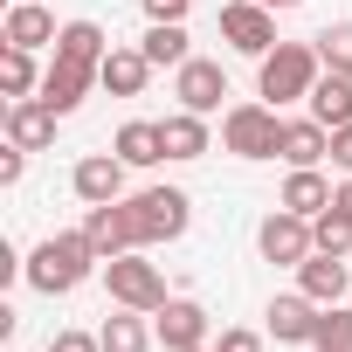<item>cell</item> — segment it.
<instances>
[{"instance_id":"obj_1","label":"cell","mask_w":352,"mask_h":352,"mask_svg":"<svg viewBox=\"0 0 352 352\" xmlns=\"http://www.w3.org/2000/svg\"><path fill=\"white\" fill-rule=\"evenodd\" d=\"M90 270H104V256H97V242L83 235V228H69V235H49L35 256H28V283L42 290V297H69Z\"/></svg>"},{"instance_id":"obj_2","label":"cell","mask_w":352,"mask_h":352,"mask_svg":"<svg viewBox=\"0 0 352 352\" xmlns=\"http://www.w3.org/2000/svg\"><path fill=\"white\" fill-rule=\"evenodd\" d=\"M324 76V56H318V42H276L263 63H256V90H263V104H297V97H311V83Z\"/></svg>"},{"instance_id":"obj_3","label":"cell","mask_w":352,"mask_h":352,"mask_svg":"<svg viewBox=\"0 0 352 352\" xmlns=\"http://www.w3.org/2000/svg\"><path fill=\"white\" fill-rule=\"evenodd\" d=\"M221 145H228L235 159H276V145H283L276 104H228V111H221Z\"/></svg>"},{"instance_id":"obj_4","label":"cell","mask_w":352,"mask_h":352,"mask_svg":"<svg viewBox=\"0 0 352 352\" xmlns=\"http://www.w3.org/2000/svg\"><path fill=\"white\" fill-rule=\"evenodd\" d=\"M104 290H111V304H131V311H159V304H166V276H159V263H145L138 249H124V256L104 263Z\"/></svg>"},{"instance_id":"obj_5","label":"cell","mask_w":352,"mask_h":352,"mask_svg":"<svg viewBox=\"0 0 352 352\" xmlns=\"http://www.w3.org/2000/svg\"><path fill=\"white\" fill-rule=\"evenodd\" d=\"M131 221H138V249H152V242L187 235V221H194V201H187L180 187H145V194L131 201Z\"/></svg>"},{"instance_id":"obj_6","label":"cell","mask_w":352,"mask_h":352,"mask_svg":"<svg viewBox=\"0 0 352 352\" xmlns=\"http://www.w3.org/2000/svg\"><path fill=\"white\" fill-rule=\"evenodd\" d=\"M221 42L235 49V56H270L276 49V8H263V0H228L221 8Z\"/></svg>"},{"instance_id":"obj_7","label":"cell","mask_w":352,"mask_h":352,"mask_svg":"<svg viewBox=\"0 0 352 352\" xmlns=\"http://www.w3.org/2000/svg\"><path fill=\"white\" fill-rule=\"evenodd\" d=\"M173 97H180V111L214 118V111H221V97H228V69H221V63H208V56H187L180 69H173Z\"/></svg>"},{"instance_id":"obj_8","label":"cell","mask_w":352,"mask_h":352,"mask_svg":"<svg viewBox=\"0 0 352 352\" xmlns=\"http://www.w3.org/2000/svg\"><path fill=\"white\" fill-rule=\"evenodd\" d=\"M124 159L118 152H90V159H76V173H69V187H76V201L83 208H104V201H124Z\"/></svg>"},{"instance_id":"obj_9","label":"cell","mask_w":352,"mask_h":352,"mask_svg":"<svg viewBox=\"0 0 352 352\" xmlns=\"http://www.w3.org/2000/svg\"><path fill=\"white\" fill-rule=\"evenodd\" d=\"M152 331H159L166 352H194V345H208V311H201L194 297H166V304L152 311Z\"/></svg>"},{"instance_id":"obj_10","label":"cell","mask_w":352,"mask_h":352,"mask_svg":"<svg viewBox=\"0 0 352 352\" xmlns=\"http://www.w3.org/2000/svg\"><path fill=\"white\" fill-rule=\"evenodd\" d=\"M256 242H263V256H270V263H290V270L318 249V242H311V214H290V208H276V214L256 228Z\"/></svg>"},{"instance_id":"obj_11","label":"cell","mask_w":352,"mask_h":352,"mask_svg":"<svg viewBox=\"0 0 352 352\" xmlns=\"http://www.w3.org/2000/svg\"><path fill=\"white\" fill-rule=\"evenodd\" d=\"M83 235L97 242V256H104V263H111V256H124V249H138L131 201H104V208H90V214H83Z\"/></svg>"},{"instance_id":"obj_12","label":"cell","mask_w":352,"mask_h":352,"mask_svg":"<svg viewBox=\"0 0 352 352\" xmlns=\"http://www.w3.org/2000/svg\"><path fill=\"white\" fill-rule=\"evenodd\" d=\"M90 83H97V69H83V63L56 56V63L42 69V90H35V97H42V104H49L56 118H69V111H76V104L90 97Z\"/></svg>"},{"instance_id":"obj_13","label":"cell","mask_w":352,"mask_h":352,"mask_svg":"<svg viewBox=\"0 0 352 352\" xmlns=\"http://www.w3.org/2000/svg\"><path fill=\"white\" fill-rule=\"evenodd\" d=\"M297 290H304L311 304H345V290H352V270H345V256H324V249H311V256L297 263Z\"/></svg>"},{"instance_id":"obj_14","label":"cell","mask_w":352,"mask_h":352,"mask_svg":"<svg viewBox=\"0 0 352 352\" xmlns=\"http://www.w3.org/2000/svg\"><path fill=\"white\" fill-rule=\"evenodd\" d=\"M8 145L49 152V145H56V111H49L42 97H14V104H8Z\"/></svg>"},{"instance_id":"obj_15","label":"cell","mask_w":352,"mask_h":352,"mask_svg":"<svg viewBox=\"0 0 352 352\" xmlns=\"http://www.w3.org/2000/svg\"><path fill=\"white\" fill-rule=\"evenodd\" d=\"M63 28H56V14L42 8V0H14L8 8V28H0V42L8 49H49Z\"/></svg>"},{"instance_id":"obj_16","label":"cell","mask_w":352,"mask_h":352,"mask_svg":"<svg viewBox=\"0 0 352 352\" xmlns=\"http://www.w3.org/2000/svg\"><path fill=\"white\" fill-rule=\"evenodd\" d=\"M318 318H324V304H311L304 290H297V297H276V304H270V338L311 345V338H318Z\"/></svg>"},{"instance_id":"obj_17","label":"cell","mask_w":352,"mask_h":352,"mask_svg":"<svg viewBox=\"0 0 352 352\" xmlns=\"http://www.w3.org/2000/svg\"><path fill=\"white\" fill-rule=\"evenodd\" d=\"M97 83H104L111 97H145V83H152V56H145V49H111L104 69H97Z\"/></svg>"},{"instance_id":"obj_18","label":"cell","mask_w":352,"mask_h":352,"mask_svg":"<svg viewBox=\"0 0 352 352\" xmlns=\"http://www.w3.org/2000/svg\"><path fill=\"white\" fill-rule=\"evenodd\" d=\"M276 159H290V166H318V159H331V124H318V118H283V145H276Z\"/></svg>"},{"instance_id":"obj_19","label":"cell","mask_w":352,"mask_h":352,"mask_svg":"<svg viewBox=\"0 0 352 352\" xmlns=\"http://www.w3.org/2000/svg\"><path fill=\"white\" fill-rule=\"evenodd\" d=\"M304 104H311V118H318V124H331V131H338V124H352V69H324V76L311 83V97H304Z\"/></svg>"},{"instance_id":"obj_20","label":"cell","mask_w":352,"mask_h":352,"mask_svg":"<svg viewBox=\"0 0 352 352\" xmlns=\"http://www.w3.org/2000/svg\"><path fill=\"white\" fill-rule=\"evenodd\" d=\"M331 194H338V187H324V173H318V166H290V180H283V201H276V208L318 221V214L331 208Z\"/></svg>"},{"instance_id":"obj_21","label":"cell","mask_w":352,"mask_h":352,"mask_svg":"<svg viewBox=\"0 0 352 352\" xmlns=\"http://www.w3.org/2000/svg\"><path fill=\"white\" fill-rule=\"evenodd\" d=\"M145 318H152V311H131V304H118V311L104 318V331H97V338H104V352H152V338H159V331H152Z\"/></svg>"},{"instance_id":"obj_22","label":"cell","mask_w":352,"mask_h":352,"mask_svg":"<svg viewBox=\"0 0 352 352\" xmlns=\"http://www.w3.org/2000/svg\"><path fill=\"white\" fill-rule=\"evenodd\" d=\"M111 152H118L124 166H159V159H166V131H159V124H145V118H131V124H118Z\"/></svg>"},{"instance_id":"obj_23","label":"cell","mask_w":352,"mask_h":352,"mask_svg":"<svg viewBox=\"0 0 352 352\" xmlns=\"http://www.w3.org/2000/svg\"><path fill=\"white\" fill-rule=\"evenodd\" d=\"M159 131H166V159H201L208 152V118L201 111H173V118H159Z\"/></svg>"},{"instance_id":"obj_24","label":"cell","mask_w":352,"mask_h":352,"mask_svg":"<svg viewBox=\"0 0 352 352\" xmlns=\"http://www.w3.org/2000/svg\"><path fill=\"white\" fill-rule=\"evenodd\" d=\"M56 56H69V63H83V69H104L111 42H104V28H97V21H69V28L56 35Z\"/></svg>"},{"instance_id":"obj_25","label":"cell","mask_w":352,"mask_h":352,"mask_svg":"<svg viewBox=\"0 0 352 352\" xmlns=\"http://www.w3.org/2000/svg\"><path fill=\"white\" fill-rule=\"evenodd\" d=\"M138 49L152 56V69H180V63H187V28H180V21H152Z\"/></svg>"},{"instance_id":"obj_26","label":"cell","mask_w":352,"mask_h":352,"mask_svg":"<svg viewBox=\"0 0 352 352\" xmlns=\"http://www.w3.org/2000/svg\"><path fill=\"white\" fill-rule=\"evenodd\" d=\"M0 90H8V97H35V90H42L35 49H0Z\"/></svg>"},{"instance_id":"obj_27","label":"cell","mask_w":352,"mask_h":352,"mask_svg":"<svg viewBox=\"0 0 352 352\" xmlns=\"http://www.w3.org/2000/svg\"><path fill=\"white\" fill-rule=\"evenodd\" d=\"M311 242H318L324 256H345V249H352V214H338V208H324V214L311 221Z\"/></svg>"},{"instance_id":"obj_28","label":"cell","mask_w":352,"mask_h":352,"mask_svg":"<svg viewBox=\"0 0 352 352\" xmlns=\"http://www.w3.org/2000/svg\"><path fill=\"white\" fill-rule=\"evenodd\" d=\"M311 345H318V352H352V311H345V304H324Z\"/></svg>"},{"instance_id":"obj_29","label":"cell","mask_w":352,"mask_h":352,"mask_svg":"<svg viewBox=\"0 0 352 352\" xmlns=\"http://www.w3.org/2000/svg\"><path fill=\"white\" fill-rule=\"evenodd\" d=\"M318 56H324V69H352V21H331L318 35Z\"/></svg>"},{"instance_id":"obj_30","label":"cell","mask_w":352,"mask_h":352,"mask_svg":"<svg viewBox=\"0 0 352 352\" xmlns=\"http://www.w3.org/2000/svg\"><path fill=\"white\" fill-rule=\"evenodd\" d=\"M214 352H263V331H249V324H228V331L214 338Z\"/></svg>"},{"instance_id":"obj_31","label":"cell","mask_w":352,"mask_h":352,"mask_svg":"<svg viewBox=\"0 0 352 352\" xmlns=\"http://www.w3.org/2000/svg\"><path fill=\"white\" fill-rule=\"evenodd\" d=\"M49 352H104V338H97V331H56Z\"/></svg>"},{"instance_id":"obj_32","label":"cell","mask_w":352,"mask_h":352,"mask_svg":"<svg viewBox=\"0 0 352 352\" xmlns=\"http://www.w3.org/2000/svg\"><path fill=\"white\" fill-rule=\"evenodd\" d=\"M21 173H28V152H21V145H8V152H0V187H14Z\"/></svg>"},{"instance_id":"obj_33","label":"cell","mask_w":352,"mask_h":352,"mask_svg":"<svg viewBox=\"0 0 352 352\" xmlns=\"http://www.w3.org/2000/svg\"><path fill=\"white\" fill-rule=\"evenodd\" d=\"M145 21H187V0H145Z\"/></svg>"},{"instance_id":"obj_34","label":"cell","mask_w":352,"mask_h":352,"mask_svg":"<svg viewBox=\"0 0 352 352\" xmlns=\"http://www.w3.org/2000/svg\"><path fill=\"white\" fill-rule=\"evenodd\" d=\"M331 166H345V173H352V124H338V131H331Z\"/></svg>"},{"instance_id":"obj_35","label":"cell","mask_w":352,"mask_h":352,"mask_svg":"<svg viewBox=\"0 0 352 352\" xmlns=\"http://www.w3.org/2000/svg\"><path fill=\"white\" fill-rule=\"evenodd\" d=\"M331 208H338V214H352V173H345V187L331 194Z\"/></svg>"},{"instance_id":"obj_36","label":"cell","mask_w":352,"mask_h":352,"mask_svg":"<svg viewBox=\"0 0 352 352\" xmlns=\"http://www.w3.org/2000/svg\"><path fill=\"white\" fill-rule=\"evenodd\" d=\"M263 8H297V0H263Z\"/></svg>"},{"instance_id":"obj_37","label":"cell","mask_w":352,"mask_h":352,"mask_svg":"<svg viewBox=\"0 0 352 352\" xmlns=\"http://www.w3.org/2000/svg\"><path fill=\"white\" fill-rule=\"evenodd\" d=\"M194 352H214V345H194Z\"/></svg>"}]
</instances>
